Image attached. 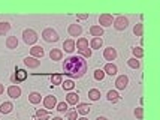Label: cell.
Here are the masks:
<instances>
[{
    "instance_id": "cell-1",
    "label": "cell",
    "mask_w": 160,
    "mask_h": 120,
    "mask_svg": "<svg viewBox=\"0 0 160 120\" xmlns=\"http://www.w3.org/2000/svg\"><path fill=\"white\" fill-rule=\"evenodd\" d=\"M87 69H88L87 60L81 56H70L63 63V72H64V75H68L70 78L84 77Z\"/></svg>"
},
{
    "instance_id": "cell-2",
    "label": "cell",
    "mask_w": 160,
    "mask_h": 120,
    "mask_svg": "<svg viewBox=\"0 0 160 120\" xmlns=\"http://www.w3.org/2000/svg\"><path fill=\"white\" fill-rule=\"evenodd\" d=\"M22 39H24V42L27 45H35L38 42V33L35 30H32V29H26L22 32Z\"/></svg>"
},
{
    "instance_id": "cell-3",
    "label": "cell",
    "mask_w": 160,
    "mask_h": 120,
    "mask_svg": "<svg viewBox=\"0 0 160 120\" xmlns=\"http://www.w3.org/2000/svg\"><path fill=\"white\" fill-rule=\"evenodd\" d=\"M42 38L47 42H57L58 41V33H57L54 29H45L42 32Z\"/></svg>"
},
{
    "instance_id": "cell-4",
    "label": "cell",
    "mask_w": 160,
    "mask_h": 120,
    "mask_svg": "<svg viewBox=\"0 0 160 120\" xmlns=\"http://www.w3.org/2000/svg\"><path fill=\"white\" fill-rule=\"evenodd\" d=\"M11 80H12V83H14V84L22 83V81H26V80H27V72L24 71V69H18V71H15V74L11 77Z\"/></svg>"
},
{
    "instance_id": "cell-5",
    "label": "cell",
    "mask_w": 160,
    "mask_h": 120,
    "mask_svg": "<svg viewBox=\"0 0 160 120\" xmlns=\"http://www.w3.org/2000/svg\"><path fill=\"white\" fill-rule=\"evenodd\" d=\"M112 23H114V18H112L111 14H102L99 17V24H100V27H109L112 26Z\"/></svg>"
},
{
    "instance_id": "cell-6",
    "label": "cell",
    "mask_w": 160,
    "mask_h": 120,
    "mask_svg": "<svg viewBox=\"0 0 160 120\" xmlns=\"http://www.w3.org/2000/svg\"><path fill=\"white\" fill-rule=\"evenodd\" d=\"M127 26H129V20L126 17H117L114 20V27L117 29V30H124Z\"/></svg>"
},
{
    "instance_id": "cell-7",
    "label": "cell",
    "mask_w": 160,
    "mask_h": 120,
    "mask_svg": "<svg viewBox=\"0 0 160 120\" xmlns=\"http://www.w3.org/2000/svg\"><path fill=\"white\" fill-rule=\"evenodd\" d=\"M24 65L27 68H32V69H36L41 66V60L39 59H35V57H26L24 59Z\"/></svg>"
},
{
    "instance_id": "cell-8",
    "label": "cell",
    "mask_w": 160,
    "mask_h": 120,
    "mask_svg": "<svg viewBox=\"0 0 160 120\" xmlns=\"http://www.w3.org/2000/svg\"><path fill=\"white\" fill-rule=\"evenodd\" d=\"M129 84V78L126 77V75H120L117 80H115V87L118 89V90H124L126 87Z\"/></svg>"
},
{
    "instance_id": "cell-9",
    "label": "cell",
    "mask_w": 160,
    "mask_h": 120,
    "mask_svg": "<svg viewBox=\"0 0 160 120\" xmlns=\"http://www.w3.org/2000/svg\"><path fill=\"white\" fill-rule=\"evenodd\" d=\"M57 105V99L56 96H47V98L43 99V107H45V110H52V108H56Z\"/></svg>"
},
{
    "instance_id": "cell-10",
    "label": "cell",
    "mask_w": 160,
    "mask_h": 120,
    "mask_svg": "<svg viewBox=\"0 0 160 120\" xmlns=\"http://www.w3.org/2000/svg\"><path fill=\"white\" fill-rule=\"evenodd\" d=\"M66 104H68V105H78V104H79L78 93H73V92L68 93V95H66Z\"/></svg>"
},
{
    "instance_id": "cell-11",
    "label": "cell",
    "mask_w": 160,
    "mask_h": 120,
    "mask_svg": "<svg viewBox=\"0 0 160 120\" xmlns=\"http://www.w3.org/2000/svg\"><path fill=\"white\" fill-rule=\"evenodd\" d=\"M103 57H105V60H109V63H111L112 60H115V57H117V51H115V48H112V47L105 48Z\"/></svg>"
},
{
    "instance_id": "cell-12",
    "label": "cell",
    "mask_w": 160,
    "mask_h": 120,
    "mask_svg": "<svg viewBox=\"0 0 160 120\" xmlns=\"http://www.w3.org/2000/svg\"><path fill=\"white\" fill-rule=\"evenodd\" d=\"M8 95L12 99H18L21 96V89L18 86H9L8 87Z\"/></svg>"
},
{
    "instance_id": "cell-13",
    "label": "cell",
    "mask_w": 160,
    "mask_h": 120,
    "mask_svg": "<svg viewBox=\"0 0 160 120\" xmlns=\"http://www.w3.org/2000/svg\"><path fill=\"white\" fill-rule=\"evenodd\" d=\"M30 53H32V57H35V59H42L43 57V48L42 47H38V45H33L32 48H30Z\"/></svg>"
},
{
    "instance_id": "cell-14",
    "label": "cell",
    "mask_w": 160,
    "mask_h": 120,
    "mask_svg": "<svg viewBox=\"0 0 160 120\" xmlns=\"http://www.w3.org/2000/svg\"><path fill=\"white\" fill-rule=\"evenodd\" d=\"M68 32H69L70 36H79L82 33V27H81L79 24H70L69 29H68Z\"/></svg>"
},
{
    "instance_id": "cell-15",
    "label": "cell",
    "mask_w": 160,
    "mask_h": 120,
    "mask_svg": "<svg viewBox=\"0 0 160 120\" xmlns=\"http://www.w3.org/2000/svg\"><path fill=\"white\" fill-rule=\"evenodd\" d=\"M103 72L105 74H108V75H117V72H118V69H117V66L114 63H106L103 68Z\"/></svg>"
},
{
    "instance_id": "cell-16",
    "label": "cell",
    "mask_w": 160,
    "mask_h": 120,
    "mask_svg": "<svg viewBox=\"0 0 160 120\" xmlns=\"http://www.w3.org/2000/svg\"><path fill=\"white\" fill-rule=\"evenodd\" d=\"M49 57H51V60H54V62H57V60H62L63 57V51L58 48H52L51 50V53H49Z\"/></svg>"
},
{
    "instance_id": "cell-17",
    "label": "cell",
    "mask_w": 160,
    "mask_h": 120,
    "mask_svg": "<svg viewBox=\"0 0 160 120\" xmlns=\"http://www.w3.org/2000/svg\"><path fill=\"white\" fill-rule=\"evenodd\" d=\"M63 48L66 53H72L73 50H75V41L73 39H66L64 42H63Z\"/></svg>"
},
{
    "instance_id": "cell-18",
    "label": "cell",
    "mask_w": 160,
    "mask_h": 120,
    "mask_svg": "<svg viewBox=\"0 0 160 120\" xmlns=\"http://www.w3.org/2000/svg\"><path fill=\"white\" fill-rule=\"evenodd\" d=\"M90 108H91V107L88 105V104H78V105H77V113L85 116V114L90 113Z\"/></svg>"
},
{
    "instance_id": "cell-19",
    "label": "cell",
    "mask_w": 160,
    "mask_h": 120,
    "mask_svg": "<svg viewBox=\"0 0 160 120\" xmlns=\"http://www.w3.org/2000/svg\"><path fill=\"white\" fill-rule=\"evenodd\" d=\"M102 45H103V41H102V38H93L90 42V48L91 50H100L102 48Z\"/></svg>"
},
{
    "instance_id": "cell-20",
    "label": "cell",
    "mask_w": 160,
    "mask_h": 120,
    "mask_svg": "<svg viewBox=\"0 0 160 120\" xmlns=\"http://www.w3.org/2000/svg\"><path fill=\"white\" fill-rule=\"evenodd\" d=\"M90 33H91V36H94V38H100V36H103V29L100 27V26H91Z\"/></svg>"
},
{
    "instance_id": "cell-21",
    "label": "cell",
    "mask_w": 160,
    "mask_h": 120,
    "mask_svg": "<svg viewBox=\"0 0 160 120\" xmlns=\"http://www.w3.org/2000/svg\"><path fill=\"white\" fill-rule=\"evenodd\" d=\"M36 119L38 120H49V113L45 108H41L36 111Z\"/></svg>"
},
{
    "instance_id": "cell-22",
    "label": "cell",
    "mask_w": 160,
    "mask_h": 120,
    "mask_svg": "<svg viewBox=\"0 0 160 120\" xmlns=\"http://www.w3.org/2000/svg\"><path fill=\"white\" fill-rule=\"evenodd\" d=\"M6 47L11 50H14L18 47V39H17V36H9L6 39Z\"/></svg>"
},
{
    "instance_id": "cell-23",
    "label": "cell",
    "mask_w": 160,
    "mask_h": 120,
    "mask_svg": "<svg viewBox=\"0 0 160 120\" xmlns=\"http://www.w3.org/2000/svg\"><path fill=\"white\" fill-rule=\"evenodd\" d=\"M12 108H14V105H12L11 102H3V104L0 105V113L9 114L11 111H12Z\"/></svg>"
},
{
    "instance_id": "cell-24",
    "label": "cell",
    "mask_w": 160,
    "mask_h": 120,
    "mask_svg": "<svg viewBox=\"0 0 160 120\" xmlns=\"http://www.w3.org/2000/svg\"><path fill=\"white\" fill-rule=\"evenodd\" d=\"M28 101L32 102V104H39L41 102V93H38V92H32L30 95H28Z\"/></svg>"
},
{
    "instance_id": "cell-25",
    "label": "cell",
    "mask_w": 160,
    "mask_h": 120,
    "mask_svg": "<svg viewBox=\"0 0 160 120\" xmlns=\"http://www.w3.org/2000/svg\"><path fill=\"white\" fill-rule=\"evenodd\" d=\"M88 47V39H85V38H79L75 44V48L78 50H82V48H87Z\"/></svg>"
},
{
    "instance_id": "cell-26",
    "label": "cell",
    "mask_w": 160,
    "mask_h": 120,
    "mask_svg": "<svg viewBox=\"0 0 160 120\" xmlns=\"http://www.w3.org/2000/svg\"><path fill=\"white\" fill-rule=\"evenodd\" d=\"M106 98H108V101H111V102H118L120 101V95L115 90H109L108 92V95H106Z\"/></svg>"
},
{
    "instance_id": "cell-27",
    "label": "cell",
    "mask_w": 160,
    "mask_h": 120,
    "mask_svg": "<svg viewBox=\"0 0 160 120\" xmlns=\"http://www.w3.org/2000/svg\"><path fill=\"white\" fill-rule=\"evenodd\" d=\"M9 30H11V24H9V23H8V21H2V23H0V35L5 36Z\"/></svg>"
},
{
    "instance_id": "cell-28",
    "label": "cell",
    "mask_w": 160,
    "mask_h": 120,
    "mask_svg": "<svg viewBox=\"0 0 160 120\" xmlns=\"http://www.w3.org/2000/svg\"><path fill=\"white\" fill-rule=\"evenodd\" d=\"M127 65H129V66H130L132 69H138V68L141 66V62L138 60V59L132 57V59H129V60H127Z\"/></svg>"
},
{
    "instance_id": "cell-29",
    "label": "cell",
    "mask_w": 160,
    "mask_h": 120,
    "mask_svg": "<svg viewBox=\"0 0 160 120\" xmlns=\"http://www.w3.org/2000/svg\"><path fill=\"white\" fill-rule=\"evenodd\" d=\"M88 98H90L91 101H98V99L100 98V90H98V89H91L90 92H88Z\"/></svg>"
},
{
    "instance_id": "cell-30",
    "label": "cell",
    "mask_w": 160,
    "mask_h": 120,
    "mask_svg": "<svg viewBox=\"0 0 160 120\" xmlns=\"http://www.w3.org/2000/svg\"><path fill=\"white\" fill-rule=\"evenodd\" d=\"M62 80H63V77L60 74H54L51 77V83H52V86H58V84H62Z\"/></svg>"
},
{
    "instance_id": "cell-31",
    "label": "cell",
    "mask_w": 160,
    "mask_h": 120,
    "mask_svg": "<svg viewBox=\"0 0 160 120\" xmlns=\"http://www.w3.org/2000/svg\"><path fill=\"white\" fill-rule=\"evenodd\" d=\"M133 56H135V59H141V57H144V50L141 48V47H135V48L132 50Z\"/></svg>"
},
{
    "instance_id": "cell-32",
    "label": "cell",
    "mask_w": 160,
    "mask_h": 120,
    "mask_svg": "<svg viewBox=\"0 0 160 120\" xmlns=\"http://www.w3.org/2000/svg\"><path fill=\"white\" fill-rule=\"evenodd\" d=\"M62 86H63V89H64V90H68V92H70V90L75 87V84H73V81H72V80H66L64 83H62Z\"/></svg>"
},
{
    "instance_id": "cell-33",
    "label": "cell",
    "mask_w": 160,
    "mask_h": 120,
    "mask_svg": "<svg viewBox=\"0 0 160 120\" xmlns=\"http://www.w3.org/2000/svg\"><path fill=\"white\" fill-rule=\"evenodd\" d=\"M142 30H144V26H142V23H138L135 27H133V33L136 36H142Z\"/></svg>"
},
{
    "instance_id": "cell-34",
    "label": "cell",
    "mask_w": 160,
    "mask_h": 120,
    "mask_svg": "<svg viewBox=\"0 0 160 120\" xmlns=\"http://www.w3.org/2000/svg\"><path fill=\"white\" fill-rule=\"evenodd\" d=\"M78 51H79L81 57H84V59H85V57H87V59L91 57V48H88V47H87V48H82V50H78Z\"/></svg>"
},
{
    "instance_id": "cell-35",
    "label": "cell",
    "mask_w": 160,
    "mask_h": 120,
    "mask_svg": "<svg viewBox=\"0 0 160 120\" xmlns=\"http://www.w3.org/2000/svg\"><path fill=\"white\" fill-rule=\"evenodd\" d=\"M56 107H57V111L58 113H66L68 111V104L66 102H58Z\"/></svg>"
},
{
    "instance_id": "cell-36",
    "label": "cell",
    "mask_w": 160,
    "mask_h": 120,
    "mask_svg": "<svg viewBox=\"0 0 160 120\" xmlns=\"http://www.w3.org/2000/svg\"><path fill=\"white\" fill-rule=\"evenodd\" d=\"M103 78H105L103 69H98V71H94V80H98V81H102Z\"/></svg>"
},
{
    "instance_id": "cell-37",
    "label": "cell",
    "mask_w": 160,
    "mask_h": 120,
    "mask_svg": "<svg viewBox=\"0 0 160 120\" xmlns=\"http://www.w3.org/2000/svg\"><path fill=\"white\" fill-rule=\"evenodd\" d=\"M68 120H78V113L77 110H72L68 113Z\"/></svg>"
},
{
    "instance_id": "cell-38",
    "label": "cell",
    "mask_w": 160,
    "mask_h": 120,
    "mask_svg": "<svg viewBox=\"0 0 160 120\" xmlns=\"http://www.w3.org/2000/svg\"><path fill=\"white\" fill-rule=\"evenodd\" d=\"M135 116H136V119H139V120H142V117H144V110L142 108H136L135 110Z\"/></svg>"
},
{
    "instance_id": "cell-39",
    "label": "cell",
    "mask_w": 160,
    "mask_h": 120,
    "mask_svg": "<svg viewBox=\"0 0 160 120\" xmlns=\"http://www.w3.org/2000/svg\"><path fill=\"white\" fill-rule=\"evenodd\" d=\"M88 14H78V20H87Z\"/></svg>"
},
{
    "instance_id": "cell-40",
    "label": "cell",
    "mask_w": 160,
    "mask_h": 120,
    "mask_svg": "<svg viewBox=\"0 0 160 120\" xmlns=\"http://www.w3.org/2000/svg\"><path fill=\"white\" fill-rule=\"evenodd\" d=\"M3 92H5V86H3L2 83H0V95H2Z\"/></svg>"
},
{
    "instance_id": "cell-41",
    "label": "cell",
    "mask_w": 160,
    "mask_h": 120,
    "mask_svg": "<svg viewBox=\"0 0 160 120\" xmlns=\"http://www.w3.org/2000/svg\"><path fill=\"white\" fill-rule=\"evenodd\" d=\"M96 120H108V119H106V117H102V116H99Z\"/></svg>"
},
{
    "instance_id": "cell-42",
    "label": "cell",
    "mask_w": 160,
    "mask_h": 120,
    "mask_svg": "<svg viewBox=\"0 0 160 120\" xmlns=\"http://www.w3.org/2000/svg\"><path fill=\"white\" fill-rule=\"evenodd\" d=\"M52 120H63L62 117H52Z\"/></svg>"
},
{
    "instance_id": "cell-43",
    "label": "cell",
    "mask_w": 160,
    "mask_h": 120,
    "mask_svg": "<svg viewBox=\"0 0 160 120\" xmlns=\"http://www.w3.org/2000/svg\"><path fill=\"white\" fill-rule=\"evenodd\" d=\"M78 120H88V119H85V117H81V119H78Z\"/></svg>"
}]
</instances>
